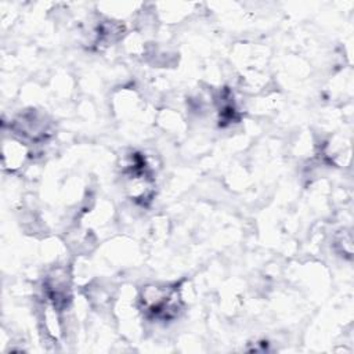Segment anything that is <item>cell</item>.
<instances>
[{"instance_id": "obj_1", "label": "cell", "mask_w": 354, "mask_h": 354, "mask_svg": "<svg viewBox=\"0 0 354 354\" xmlns=\"http://www.w3.org/2000/svg\"><path fill=\"white\" fill-rule=\"evenodd\" d=\"M142 308L149 318L171 319L180 308V297L174 288L149 286L141 297Z\"/></svg>"}]
</instances>
